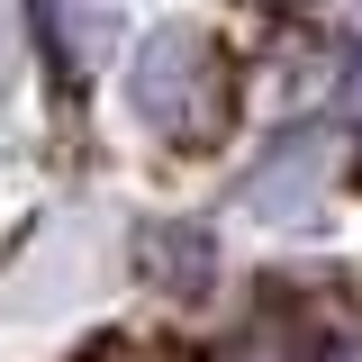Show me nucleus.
Instances as JSON below:
<instances>
[{
	"mask_svg": "<svg viewBox=\"0 0 362 362\" xmlns=\"http://www.w3.org/2000/svg\"><path fill=\"white\" fill-rule=\"evenodd\" d=\"M136 254H145V272H154V281H173V290H199V281H209V226H145V235H136Z\"/></svg>",
	"mask_w": 362,
	"mask_h": 362,
	"instance_id": "obj_2",
	"label": "nucleus"
},
{
	"mask_svg": "<svg viewBox=\"0 0 362 362\" xmlns=\"http://www.w3.org/2000/svg\"><path fill=\"white\" fill-rule=\"evenodd\" d=\"M354 118H362V73H354Z\"/></svg>",
	"mask_w": 362,
	"mask_h": 362,
	"instance_id": "obj_4",
	"label": "nucleus"
},
{
	"mask_svg": "<svg viewBox=\"0 0 362 362\" xmlns=\"http://www.w3.org/2000/svg\"><path fill=\"white\" fill-rule=\"evenodd\" d=\"M54 9H64V54H73V64H90V54H100V45L118 37V9H109V0H54Z\"/></svg>",
	"mask_w": 362,
	"mask_h": 362,
	"instance_id": "obj_3",
	"label": "nucleus"
},
{
	"mask_svg": "<svg viewBox=\"0 0 362 362\" xmlns=\"http://www.w3.org/2000/svg\"><path fill=\"white\" fill-rule=\"evenodd\" d=\"M127 109L145 118L154 136H190L218 118V54L190 37V28H154L127 64Z\"/></svg>",
	"mask_w": 362,
	"mask_h": 362,
	"instance_id": "obj_1",
	"label": "nucleus"
}]
</instances>
